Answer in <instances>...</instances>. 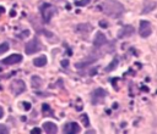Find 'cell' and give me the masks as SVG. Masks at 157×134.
<instances>
[{"instance_id":"1","label":"cell","mask_w":157,"mask_h":134,"mask_svg":"<svg viewBox=\"0 0 157 134\" xmlns=\"http://www.w3.org/2000/svg\"><path fill=\"white\" fill-rule=\"evenodd\" d=\"M104 10H106L107 15L112 17H118L123 12V6L118 1H116V0H107L104 3Z\"/></svg>"},{"instance_id":"2","label":"cell","mask_w":157,"mask_h":134,"mask_svg":"<svg viewBox=\"0 0 157 134\" xmlns=\"http://www.w3.org/2000/svg\"><path fill=\"white\" fill-rule=\"evenodd\" d=\"M41 12H42V17H43L44 22L48 23L50 21V18L53 17V15L57 12V9L50 4H43L41 6Z\"/></svg>"},{"instance_id":"3","label":"cell","mask_w":157,"mask_h":134,"mask_svg":"<svg viewBox=\"0 0 157 134\" xmlns=\"http://www.w3.org/2000/svg\"><path fill=\"white\" fill-rule=\"evenodd\" d=\"M10 89H11L13 94L15 96H17L20 94H22V93L26 90V84H25V82L21 80V79H14L11 82V84H10Z\"/></svg>"},{"instance_id":"4","label":"cell","mask_w":157,"mask_h":134,"mask_svg":"<svg viewBox=\"0 0 157 134\" xmlns=\"http://www.w3.org/2000/svg\"><path fill=\"white\" fill-rule=\"evenodd\" d=\"M41 49H42V46H41V43H39V40L37 38H33L32 40H29L28 43H26V46H25V51L28 55L38 53Z\"/></svg>"},{"instance_id":"5","label":"cell","mask_w":157,"mask_h":134,"mask_svg":"<svg viewBox=\"0 0 157 134\" xmlns=\"http://www.w3.org/2000/svg\"><path fill=\"white\" fill-rule=\"evenodd\" d=\"M106 95H107V91L104 90L103 88L96 89L95 91H93V94H92V104L97 105V104H100V102H103V99L106 98Z\"/></svg>"},{"instance_id":"6","label":"cell","mask_w":157,"mask_h":134,"mask_svg":"<svg viewBox=\"0 0 157 134\" xmlns=\"http://www.w3.org/2000/svg\"><path fill=\"white\" fill-rule=\"evenodd\" d=\"M151 25L149 21H141L140 22V27H139V34L142 38H147L151 34Z\"/></svg>"},{"instance_id":"7","label":"cell","mask_w":157,"mask_h":134,"mask_svg":"<svg viewBox=\"0 0 157 134\" xmlns=\"http://www.w3.org/2000/svg\"><path fill=\"white\" fill-rule=\"evenodd\" d=\"M22 55H20V54H13V55H10L9 57H6L5 60H3L1 62L4 65H15V64H20L21 61H22Z\"/></svg>"},{"instance_id":"8","label":"cell","mask_w":157,"mask_h":134,"mask_svg":"<svg viewBox=\"0 0 157 134\" xmlns=\"http://www.w3.org/2000/svg\"><path fill=\"white\" fill-rule=\"evenodd\" d=\"M65 134H74V133H79L80 132V126L76 122H69L64 126V129H63Z\"/></svg>"},{"instance_id":"9","label":"cell","mask_w":157,"mask_h":134,"mask_svg":"<svg viewBox=\"0 0 157 134\" xmlns=\"http://www.w3.org/2000/svg\"><path fill=\"white\" fill-rule=\"evenodd\" d=\"M135 32V29L133 26H124L122 29H120V32L118 34V38H125V37H130L133 33Z\"/></svg>"},{"instance_id":"10","label":"cell","mask_w":157,"mask_h":134,"mask_svg":"<svg viewBox=\"0 0 157 134\" xmlns=\"http://www.w3.org/2000/svg\"><path fill=\"white\" fill-rule=\"evenodd\" d=\"M43 130L48 134H55L58 132V127L53 122H44L43 123Z\"/></svg>"},{"instance_id":"11","label":"cell","mask_w":157,"mask_h":134,"mask_svg":"<svg viewBox=\"0 0 157 134\" xmlns=\"http://www.w3.org/2000/svg\"><path fill=\"white\" fill-rule=\"evenodd\" d=\"M93 44H95V48H102L103 45L107 44V38L104 37L103 33H98L95 38V42H93Z\"/></svg>"},{"instance_id":"12","label":"cell","mask_w":157,"mask_h":134,"mask_svg":"<svg viewBox=\"0 0 157 134\" xmlns=\"http://www.w3.org/2000/svg\"><path fill=\"white\" fill-rule=\"evenodd\" d=\"M33 65L36 67H43L47 65V57L46 56H39L37 59L33 60Z\"/></svg>"},{"instance_id":"13","label":"cell","mask_w":157,"mask_h":134,"mask_svg":"<svg viewBox=\"0 0 157 134\" xmlns=\"http://www.w3.org/2000/svg\"><path fill=\"white\" fill-rule=\"evenodd\" d=\"M31 82H32V87L33 88H39L42 85V79L38 76H33L31 78Z\"/></svg>"},{"instance_id":"14","label":"cell","mask_w":157,"mask_h":134,"mask_svg":"<svg viewBox=\"0 0 157 134\" xmlns=\"http://www.w3.org/2000/svg\"><path fill=\"white\" fill-rule=\"evenodd\" d=\"M118 64H119V60L118 59H114L112 62L106 67V72H111V71H113L114 68H116L117 66H118Z\"/></svg>"},{"instance_id":"15","label":"cell","mask_w":157,"mask_h":134,"mask_svg":"<svg viewBox=\"0 0 157 134\" xmlns=\"http://www.w3.org/2000/svg\"><path fill=\"white\" fill-rule=\"evenodd\" d=\"M9 48H10V45H9L7 42H4V43L0 44V55H3L4 53H6V51L9 50Z\"/></svg>"},{"instance_id":"16","label":"cell","mask_w":157,"mask_h":134,"mask_svg":"<svg viewBox=\"0 0 157 134\" xmlns=\"http://www.w3.org/2000/svg\"><path fill=\"white\" fill-rule=\"evenodd\" d=\"M82 29H85V30H91L92 29V27L90 26V25H80V26H77V30H82Z\"/></svg>"},{"instance_id":"17","label":"cell","mask_w":157,"mask_h":134,"mask_svg":"<svg viewBox=\"0 0 157 134\" xmlns=\"http://www.w3.org/2000/svg\"><path fill=\"white\" fill-rule=\"evenodd\" d=\"M81 120H82V122H83V126L85 127H88V117H87V115H82L81 116Z\"/></svg>"},{"instance_id":"18","label":"cell","mask_w":157,"mask_h":134,"mask_svg":"<svg viewBox=\"0 0 157 134\" xmlns=\"http://www.w3.org/2000/svg\"><path fill=\"white\" fill-rule=\"evenodd\" d=\"M90 3V0H77V1H75V5H77V6H83V5H86V4H88Z\"/></svg>"},{"instance_id":"19","label":"cell","mask_w":157,"mask_h":134,"mask_svg":"<svg viewBox=\"0 0 157 134\" xmlns=\"http://www.w3.org/2000/svg\"><path fill=\"white\" fill-rule=\"evenodd\" d=\"M7 133H9L7 127L4 125H0V134H7Z\"/></svg>"},{"instance_id":"20","label":"cell","mask_w":157,"mask_h":134,"mask_svg":"<svg viewBox=\"0 0 157 134\" xmlns=\"http://www.w3.org/2000/svg\"><path fill=\"white\" fill-rule=\"evenodd\" d=\"M24 107H25L26 111H29L31 110V104L29 102H24Z\"/></svg>"},{"instance_id":"21","label":"cell","mask_w":157,"mask_h":134,"mask_svg":"<svg viewBox=\"0 0 157 134\" xmlns=\"http://www.w3.org/2000/svg\"><path fill=\"white\" fill-rule=\"evenodd\" d=\"M42 130L39 129V128H33L32 130H31V133H32V134H39Z\"/></svg>"},{"instance_id":"22","label":"cell","mask_w":157,"mask_h":134,"mask_svg":"<svg viewBox=\"0 0 157 134\" xmlns=\"http://www.w3.org/2000/svg\"><path fill=\"white\" fill-rule=\"evenodd\" d=\"M100 26H101L102 28H107V27H108V25H107L106 21H101V22H100Z\"/></svg>"},{"instance_id":"23","label":"cell","mask_w":157,"mask_h":134,"mask_svg":"<svg viewBox=\"0 0 157 134\" xmlns=\"http://www.w3.org/2000/svg\"><path fill=\"white\" fill-rule=\"evenodd\" d=\"M68 65H69V61L68 60H63L61 61V66L63 67H68Z\"/></svg>"},{"instance_id":"24","label":"cell","mask_w":157,"mask_h":134,"mask_svg":"<svg viewBox=\"0 0 157 134\" xmlns=\"http://www.w3.org/2000/svg\"><path fill=\"white\" fill-rule=\"evenodd\" d=\"M3 117H4V110L1 106H0V118H3Z\"/></svg>"},{"instance_id":"25","label":"cell","mask_w":157,"mask_h":134,"mask_svg":"<svg viewBox=\"0 0 157 134\" xmlns=\"http://www.w3.org/2000/svg\"><path fill=\"white\" fill-rule=\"evenodd\" d=\"M3 14H5V7L0 6V15H3Z\"/></svg>"},{"instance_id":"26","label":"cell","mask_w":157,"mask_h":134,"mask_svg":"<svg viewBox=\"0 0 157 134\" xmlns=\"http://www.w3.org/2000/svg\"><path fill=\"white\" fill-rule=\"evenodd\" d=\"M10 16H11V17H14V16H16V11H14V10H13V11H11V12H10Z\"/></svg>"}]
</instances>
